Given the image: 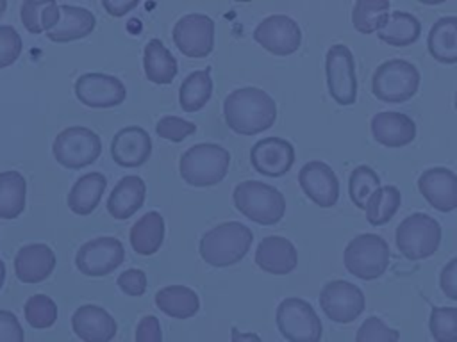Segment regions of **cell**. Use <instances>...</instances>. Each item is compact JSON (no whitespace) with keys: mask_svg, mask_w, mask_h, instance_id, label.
I'll list each match as a JSON object with an SVG mask.
<instances>
[{"mask_svg":"<svg viewBox=\"0 0 457 342\" xmlns=\"http://www.w3.org/2000/svg\"><path fill=\"white\" fill-rule=\"evenodd\" d=\"M227 126L239 135H255L273 126L277 119L275 100L259 87L246 86L234 89L223 102Z\"/></svg>","mask_w":457,"mask_h":342,"instance_id":"cell-1","label":"cell"},{"mask_svg":"<svg viewBox=\"0 0 457 342\" xmlns=\"http://www.w3.org/2000/svg\"><path fill=\"white\" fill-rule=\"evenodd\" d=\"M253 242V232L239 221H225L204 233L200 256L212 267H228L243 260Z\"/></svg>","mask_w":457,"mask_h":342,"instance_id":"cell-2","label":"cell"},{"mask_svg":"<svg viewBox=\"0 0 457 342\" xmlns=\"http://www.w3.org/2000/svg\"><path fill=\"white\" fill-rule=\"evenodd\" d=\"M228 164V150L214 142H200L182 153L179 171L187 185L211 187L227 176Z\"/></svg>","mask_w":457,"mask_h":342,"instance_id":"cell-3","label":"cell"},{"mask_svg":"<svg viewBox=\"0 0 457 342\" xmlns=\"http://www.w3.org/2000/svg\"><path fill=\"white\" fill-rule=\"evenodd\" d=\"M236 208L257 224H277L286 214L284 194L264 182L245 180L236 185L232 192Z\"/></svg>","mask_w":457,"mask_h":342,"instance_id":"cell-4","label":"cell"},{"mask_svg":"<svg viewBox=\"0 0 457 342\" xmlns=\"http://www.w3.org/2000/svg\"><path fill=\"white\" fill-rule=\"evenodd\" d=\"M443 237V228L439 221L425 212L409 214L400 221L395 232V242L398 251L407 260H425L432 256Z\"/></svg>","mask_w":457,"mask_h":342,"instance_id":"cell-5","label":"cell"},{"mask_svg":"<svg viewBox=\"0 0 457 342\" xmlns=\"http://www.w3.org/2000/svg\"><path fill=\"white\" fill-rule=\"evenodd\" d=\"M420 87L418 68L405 59L380 62L371 77V91L380 102L402 103L411 100Z\"/></svg>","mask_w":457,"mask_h":342,"instance_id":"cell-6","label":"cell"},{"mask_svg":"<svg viewBox=\"0 0 457 342\" xmlns=\"http://www.w3.org/2000/svg\"><path fill=\"white\" fill-rule=\"evenodd\" d=\"M389 244L377 233H359L343 251L346 271L361 280L380 278L389 265Z\"/></svg>","mask_w":457,"mask_h":342,"instance_id":"cell-7","label":"cell"},{"mask_svg":"<svg viewBox=\"0 0 457 342\" xmlns=\"http://www.w3.org/2000/svg\"><path fill=\"white\" fill-rule=\"evenodd\" d=\"M52 153L66 169H82L100 157L102 141L91 128L75 125L55 135Z\"/></svg>","mask_w":457,"mask_h":342,"instance_id":"cell-8","label":"cell"},{"mask_svg":"<svg viewBox=\"0 0 457 342\" xmlns=\"http://www.w3.org/2000/svg\"><path fill=\"white\" fill-rule=\"evenodd\" d=\"M277 328L289 342H320L321 321L312 305L302 297H286L275 314Z\"/></svg>","mask_w":457,"mask_h":342,"instance_id":"cell-9","label":"cell"},{"mask_svg":"<svg viewBox=\"0 0 457 342\" xmlns=\"http://www.w3.org/2000/svg\"><path fill=\"white\" fill-rule=\"evenodd\" d=\"M325 78L330 96L339 105H352L357 100V73L350 48L336 43L325 55Z\"/></svg>","mask_w":457,"mask_h":342,"instance_id":"cell-10","label":"cell"},{"mask_svg":"<svg viewBox=\"0 0 457 342\" xmlns=\"http://www.w3.org/2000/svg\"><path fill=\"white\" fill-rule=\"evenodd\" d=\"M320 306L325 315L339 324L355 321L366 306L362 290L346 280H332L320 290Z\"/></svg>","mask_w":457,"mask_h":342,"instance_id":"cell-11","label":"cell"},{"mask_svg":"<svg viewBox=\"0 0 457 342\" xmlns=\"http://www.w3.org/2000/svg\"><path fill=\"white\" fill-rule=\"evenodd\" d=\"M123 260L125 248L116 237H95L84 242L75 255V265L86 276L111 274Z\"/></svg>","mask_w":457,"mask_h":342,"instance_id":"cell-12","label":"cell"},{"mask_svg":"<svg viewBox=\"0 0 457 342\" xmlns=\"http://www.w3.org/2000/svg\"><path fill=\"white\" fill-rule=\"evenodd\" d=\"M171 37L186 57H207L214 48V21L207 14H186L175 23Z\"/></svg>","mask_w":457,"mask_h":342,"instance_id":"cell-13","label":"cell"},{"mask_svg":"<svg viewBox=\"0 0 457 342\" xmlns=\"http://www.w3.org/2000/svg\"><path fill=\"white\" fill-rule=\"evenodd\" d=\"M75 96L80 103L91 109H111L123 103L127 96L125 84L107 73L89 71L75 80Z\"/></svg>","mask_w":457,"mask_h":342,"instance_id":"cell-14","label":"cell"},{"mask_svg":"<svg viewBox=\"0 0 457 342\" xmlns=\"http://www.w3.org/2000/svg\"><path fill=\"white\" fill-rule=\"evenodd\" d=\"M253 39L273 55H291L300 48V25L286 14H271L253 28Z\"/></svg>","mask_w":457,"mask_h":342,"instance_id":"cell-15","label":"cell"},{"mask_svg":"<svg viewBox=\"0 0 457 342\" xmlns=\"http://www.w3.org/2000/svg\"><path fill=\"white\" fill-rule=\"evenodd\" d=\"M298 183L305 196L321 208H330L339 200V180L323 160H309L298 171Z\"/></svg>","mask_w":457,"mask_h":342,"instance_id":"cell-16","label":"cell"},{"mask_svg":"<svg viewBox=\"0 0 457 342\" xmlns=\"http://www.w3.org/2000/svg\"><path fill=\"white\" fill-rule=\"evenodd\" d=\"M252 167L264 176H282L295 164V148L287 139L264 137L250 150Z\"/></svg>","mask_w":457,"mask_h":342,"instance_id":"cell-17","label":"cell"},{"mask_svg":"<svg viewBox=\"0 0 457 342\" xmlns=\"http://www.w3.org/2000/svg\"><path fill=\"white\" fill-rule=\"evenodd\" d=\"M421 196L439 212L457 208V173L448 167L434 166L418 176Z\"/></svg>","mask_w":457,"mask_h":342,"instance_id":"cell-18","label":"cell"},{"mask_svg":"<svg viewBox=\"0 0 457 342\" xmlns=\"http://www.w3.org/2000/svg\"><path fill=\"white\" fill-rule=\"evenodd\" d=\"M152 153V139L148 132L137 125L118 130L111 141V157L121 167H139Z\"/></svg>","mask_w":457,"mask_h":342,"instance_id":"cell-19","label":"cell"},{"mask_svg":"<svg viewBox=\"0 0 457 342\" xmlns=\"http://www.w3.org/2000/svg\"><path fill=\"white\" fill-rule=\"evenodd\" d=\"M73 333L82 342H111L118 331L114 317L98 305H82L71 315Z\"/></svg>","mask_w":457,"mask_h":342,"instance_id":"cell-20","label":"cell"},{"mask_svg":"<svg viewBox=\"0 0 457 342\" xmlns=\"http://www.w3.org/2000/svg\"><path fill=\"white\" fill-rule=\"evenodd\" d=\"M55 269V253L43 242L25 244L14 256V273L21 283H41Z\"/></svg>","mask_w":457,"mask_h":342,"instance_id":"cell-21","label":"cell"},{"mask_svg":"<svg viewBox=\"0 0 457 342\" xmlns=\"http://www.w3.org/2000/svg\"><path fill=\"white\" fill-rule=\"evenodd\" d=\"M371 135L387 148H400L414 141L416 123L411 116L396 110H380L371 118Z\"/></svg>","mask_w":457,"mask_h":342,"instance_id":"cell-22","label":"cell"},{"mask_svg":"<svg viewBox=\"0 0 457 342\" xmlns=\"http://www.w3.org/2000/svg\"><path fill=\"white\" fill-rule=\"evenodd\" d=\"M255 264L270 274H289L298 264V253L289 239L268 235L257 244Z\"/></svg>","mask_w":457,"mask_h":342,"instance_id":"cell-23","label":"cell"},{"mask_svg":"<svg viewBox=\"0 0 457 342\" xmlns=\"http://www.w3.org/2000/svg\"><path fill=\"white\" fill-rule=\"evenodd\" d=\"M145 196L146 185L143 178H139L137 175H127L112 187L107 198V212L114 219L125 221L143 207Z\"/></svg>","mask_w":457,"mask_h":342,"instance_id":"cell-24","label":"cell"},{"mask_svg":"<svg viewBox=\"0 0 457 342\" xmlns=\"http://www.w3.org/2000/svg\"><path fill=\"white\" fill-rule=\"evenodd\" d=\"M59 7L61 21L55 28L46 32V37L52 43H70L75 39H82L95 30L96 18L89 9L70 4H62Z\"/></svg>","mask_w":457,"mask_h":342,"instance_id":"cell-25","label":"cell"},{"mask_svg":"<svg viewBox=\"0 0 457 342\" xmlns=\"http://www.w3.org/2000/svg\"><path fill=\"white\" fill-rule=\"evenodd\" d=\"M164 217L157 210L143 214L130 228V246L137 255L150 256L157 253L164 242Z\"/></svg>","mask_w":457,"mask_h":342,"instance_id":"cell-26","label":"cell"},{"mask_svg":"<svg viewBox=\"0 0 457 342\" xmlns=\"http://www.w3.org/2000/svg\"><path fill=\"white\" fill-rule=\"evenodd\" d=\"M143 68L145 75L150 82L159 86H168L173 82L179 64L173 53L164 46V43L157 37L150 39L145 45L143 52Z\"/></svg>","mask_w":457,"mask_h":342,"instance_id":"cell-27","label":"cell"},{"mask_svg":"<svg viewBox=\"0 0 457 342\" xmlns=\"http://www.w3.org/2000/svg\"><path fill=\"white\" fill-rule=\"evenodd\" d=\"M105 185H107V180L102 173L91 171V173L82 175L71 185V189L68 192L70 210L77 216L91 214L98 207V203L102 200V194L105 191Z\"/></svg>","mask_w":457,"mask_h":342,"instance_id":"cell-28","label":"cell"},{"mask_svg":"<svg viewBox=\"0 0 457 342\" xmlns=\"http://www.w3.org/2000/svg\"><path fill=\"white\" fill-rule=\"evenodd\" d=\"M427 48L437 62H457V16H441L432 23Z\"/></svg>","mask_w":457,"mask_h":342,"instance_id":"cell-29","label":"cell"},{"mask_svg":"<svg viewBox=\"0 0 457 342\" xmlns=\"http://www.w3.org/2000/svg\"><path fill=\"white\" fill-rule=\"evenodd\" d=\"M155 305L168 317L189 319L200 310V297L186 285H168L157 290Z\"/></svg>","mask_w":457,"mask_h":342,"instance_id":"cell-30","label":"cell"},{"mask_svg":"<svg viewBox=\"0 0 457 342\" xmlns=\"http://www.w3.org/2000/svg\"><path fill=\"white\" fill-rule=\"evenodd\" d=\"M420 34H421L420 20L407 11L389 12V18L384 23V27L377 30L378 39L391 46H409L418 41Z\"/></svg>","mask_w":457,"mask_h":342,"instance_id":"cell-31","label":"cell"},{"mask_svg":"<svg viewBox=\"0 0 457 342\" xmlns=\"http://www.w3.org/2000/svg\"><path fill=\"white\" fill-rule=\"evenodd\" d=\"M27 182L20 171L0 173V219H16L25 208Z\"/></svg>","mask_w":457,"mask_h":342,"instance_id":"cell-32","label":"cell"},{"mask_svg":"<svg viewBox=\"0 0 457 342\" xmlns=\"http://www.w3.org/2000/svg\"><path fill=\"white\" fill-rule=\"evenodd\" d=\"M20 18L30 34L48 32L59 25L61 7L54 0H25L20 9Z\"/></svg>","mask_w":457,"mask_h":342,"instance_id":"cell-33","label":"cell"},{"mask_svg":"<svg viewBox=\"0 0 457 342\" xmlns=\"http://www.w3.org/2000/svg\"><path fill=\"white\" fill-rule=\"evenodd\" d=\"M212 96V78L209 69H196L189 73L179 89V103L184 112L202 110Z\"/></svg>","mask_w":457,"mask_h":342,"instance_id":"cell-34","label":"cell"},{"mask_svg":"<svg viewBox=\"0 0 457 342\" xmlns=\"http://www.w3.org/2000/svg\"><path fill=\"white\" fill-rule=\"evenodd\" d=\"M402 205V194L395 185H380L366 203V221L371 226H380L391 221Z\"/></svg>","mask_w":457,"mask_h":342,"instance_id":"cell-35","label":"cell"},{"mask_svg":"<svg viewBox=\"0 0 457 342\" xmlns=\"http://www.w3.org/2000/svg\"><path fill=\"white\" fill-rule=\"evenodd\" d=\"M389 18V0H357L352 7V23L357 32L371 34Z\"/></svg>","mask_w":457,"mask_h":342,"instance_id":"cell-36","label":"cell"},{"mask_svg":"<svg viewBox=\"0 0 457 342\" xmlns=\"http://www.w3.org/2000/svg\"><path fill=\"white\" fill-rule=\"evenodd\" d=\"M380 187V176L371 166L361 164L352 169L348 178V194L357 208H366L370 196Z\"/></svg>","mask_w":457,"mask_h":342,"instance_id":"cell-37","label":"cell"},{"mask_svg":"<svg viewBox=\"0 0 457 342\" xmlns=\"http://www.w3.org/2000/svg\"><path fill=\"white\" fill-rule=\"evenodd\" d=\"M25 321L36 330H46L57 321V305L46 294H34L23 306Z\"/></svg>","mask_w":457,"mask_h":342,"instance_id":"cell-38","label":"cell"},{"mask_svg":"<svg viewBox=\"0 0 457 342\" xmlns=\"http://www.w3.org/2000/svg\"><path fill=\"white\" fill-rule=\"evenodd\" d=\"M428 328L436 342H457V308L432 306Z\"/></svg>","mask_w":457,"mask_h":342,"instance_id":"cell-39","label":"cell"},{"mask_svg":"<svg viewBox=\"0 0 457 342\" xmlns=\"http://www.w3.org/2000/svg\"><path fill=\"white\" fill-rule=\"evenodd\" d=\"M400 331L389 328L380 317L371 315L362 321L355 333V342H398Z\"/></svg>","mask_w":457,"mask_h":342,"instance_id":"cell-40","label":"cell"},{"mask_svg":"<svg viewBox=\"0 0 457 342\" xmlns=\"http://www.w3.org/2000/svg\"><path fill=\"white\" fill-rule=\"evenodd\" d=\"M195 132H196V125L179 116H164L155 125V134L171 142H180L186 137L193 135Z\"/></svg>","mask_w":457,"mask_h":342,"instance_id":"cell-41","label":"cell"},{"mask_svg":"<svg viewBox=\"0 0 457 342\" xmlns=\"http://www.w3.org/2000/svg\"><path fill=\"white\" fill-rule=\"evenodd\" d=\"M23 43L16 28L11 25H0V68H7L21 55Z\"/></svg>","mask_w":457,"mask_h":342,"instance_id":"cell-42","label":"cell"},{"mask_svg":"<svg viewBox=\"0 0 457 342\" xmlns=\"http://www.w3.org/2000/svg\"><path fill=\"white\" fill-rule=\"evenodd\" d=\"M118 287L127 296H143L146 290V274L141 269H127L118 276Z\"/></svg>","mask_w":457,"mask_h":342,"instance_id":"cell-43","label":"cell"},{"mask_svg":"<svg viewBox=\"0 0 457 342\" xmlns=\"http://www.w3.org/2000/svg\"><path fill=\"white\" fill-rule=\"evenodd\" d=\"M0 342H25L23 328L9 310H0Z\"/></svg>","mask_w":457,"mask_h":342,"instance_id":"cell-44","label":"cell"},{"mask_svg":"<svg viewBox=\"0 0 457 342\" xmlns=\"http://www.w3.org/2000/svg\"><path fill=\"white\" fill-rule=\"evenodd\" d=\"M136 342H162L161 322L155 315H145L136 328Z\"/></svg>","mask_w":457,"mask_h":342,"instance_id":"cell-45","label":"cell"},{"mask_svg":"<svg viewBox=\"0 0 457 342\" xmlns=\"http://www.w3.org/2000/svg\"><path fill=\"white\" fill-rule=\"evenodd\" d=\"M439 287L446 297L457 301V256L443 265L439 273Z\"/></svg>","mask_w":457,"mask_h":342,"instance_id":"cell-46","label":"cell"},{"mask_svg":"<svg viewBox=\"0 0 457 342\" xmlns=\"http://www.w3.org/2000/svg\"><path fill=\"white\" fill-rule=\"evenodd\" d=\"M102 5L111 16L120 18L130 12L137 5V0H102Z\"/></svg>","mask_w":457,"mask_h":342,"instance_id":"cell-47","label":"cell"},{"mask_svg":"<svg viewBox=\"0 0 457 342\" xmlns=\"http://www.w3.org/2000/svg\"><path fill=\"white\" fill-rule=\"evenodd\" d=\"M230 342H262L257 333H241L237 328H230Z\"/></svg>","mask_w":457,"mask_h":342,"instance_id":"cell-48","label":"cell"},{"mask_svg":"<svg viewBox=\"0 0 457 342\" xmlns=\"http://www.w3.org/2000/svg\"><path fill=\"white\" fill-rule=\"evenodd\" d=\"M4 281H5V264H4V260L0 258V289H2Z\"/></svg>","mask_w":457,"mask_h":342,"instance_id":"cell-49","label":"cell"},{"mask_svg":"<svg viewBox=\"0 0 457 342\" xmlns=\"http://www.w3.org/2000/svg\"><path fill=\"white\" fill-rule=\"evenodd\" d=\"M5 9H7V2H5V0H0V16L4 14Z\"/></svg>","mask_w":457,"mask_h":342,"instance_id":"cell-50","label":"cell"},{"mask_svg":"<svg viewBox=\"0 0 457 342\" xmlns=\"http://www.w3.org/2000/svg\"><path fill=\"white\" fill-rule=\"evenodd\" d=\"M453 105H455V109H457V93H455V100H453Z\"/></svg>","mask_w":457,"mask_h":342,"instance_id":"cell-51","label":"cell"}]
</instances>
